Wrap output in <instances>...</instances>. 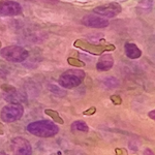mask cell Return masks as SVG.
<instances>
[{
	"label": "cell",
	"mask_w": 155,
	"mask_h": 155,
	"mask_svg": "<svg viewBox=\"0 0 155 155\" xmlns=\"http://www.w3.org/2000/svg\"><path fill=\"white\" fill-rule=\"evenodd\" d=\"M27 131L38 137H52L59 132V127L50 120H38L29 123Z\"/></svg>",
	"instance_id": "1"
},
{
	"label": "cell",
	"mask_w": 155,
	"mask_h": 155,
	"mask_svg": "<svg viewBox=\"0 0 155 155\" xmlns=\"http://www.w3.org/2000/svg\"><path fill=\"white\" fill-rule=\"evenodd\" d=\"M86 74L81 69H68L59 78V85L65 89L76 88L83 83Z\"/></svg>",
	"instance_id": "2"
},
{
	"label": "cell",
	"mask_w": 155,
	"mask_h": 155,
	"mask_svg": "<svg viewBox=\"0 0 155 155\" xmlns=\"http://www.w3.org/2000/svg\"><path fill=\"white\" fill-rule=\"evenodd\" d=\"M1 56L7 61L19 63L23 62L28 57V51L23 47L20 46H9L1 50Z\"/></svg>",
	"instance_id": "3"
},
{
	"label": "cell",
	"mask_w": 155,
	"mask_h": 155,
	"mask_svg": "<svg viewBox=\"0 0 155 155\" xmlns=\"http://www.w3.org/2000/svg\"><path fill=\"white\" fill-rule=\"evenodd\" d=\"M24 114V107L21 104H9L1 110L0 117L4 122H15L21 119Z\"/></svg>",
	"instance_id": "4"
},
{
	"label": "cell",
	"mask_w": 155,
	"mask_h": 155,
	"mask_svg": "<svg viewBox=\"0 0 155 155\" xmlns=\"http://www.w3.org/2000/svg\"><path fill=\"white\" fill-rule=\"evenodd\" d=\"M11 148L14 155H32V147L23 137H17L12 140Z\"/></svg>",
	"instance_id": "5"
},
{
	"label": "cell",
	"mask_w": 155,
	"mask_h": 155,
	"mask_svg": "<svg viewBox=\"0 0 155 155\" xmlns=\"http://www.w3.org/2000/svg\"><path fill=\"white\" fill-rule=\"evenodd\" d=\"M122 7L119 3L116 2H111V3H107L104 5L97 6L94 8V12L101 17H106V18H115L116 16L121 12Z\"/></svg>",
	"instance_id": "6"
},
{
	"label": "cell",
	"mask_w": 155,
	"mask_h": 155,
	"mask_svg": "<svg viewBox=\"0 0 155 155\" xmlns=\"http://www.w3.org/2000/svg\"><path fill=\"white\" fill-rule=\"evenodd\" d=\"M22 12L21 5L16 1H6L0 2V15L5 17H12V16H18Z\"/></svg>",
	"instance_id": "7"
},
{
	"label": "cell",
	"mask_w": 155,
	"mask_h": 155,
	"mask_svg": "<svg viewBox=\"0 0 155 155\" xmlns=\"http://www.w3.org/2000/svg\"><path fill=\"white\" fill-rule=\"evenodd\" d=\"M82 23L90 28H106L109 25V21L101 16L87 15L82 19Z\"/></svg>",
	"instance_id": "8"
},
{
	"label": "cell",
	"mask_w": 155,
	"mask_h": 155,
	"mask_svg": "<svg viewBox=\"0 0 155 155\" xmlns=\"http://www.w3.org/2000/svg\"><path fill=\"white\" fill-rule=\"evenodd\" d=\"M114 59L111 55H104L101 56L96 63V68L99 71H107L113 67Z\"/></svg>",
	"instance_id": "9"
},
{
	"label": "cell",
	"mask_w": 155,
	"mask_h": 155,
	"mask_svg": "<svg viewBox=\"0 0 155 155\" xmlns=\"http://www.w3.org/2000/svg\"><path fill=\"white\" fill-rule=\"evenodd\" d=\"M124 49H125L126 56L130 59H137L142 56V51L137 48V45L132 44V42H127V44H125Z\"/></svg>",
	"instance_id": "10"
},
{
	"label": "cell",
	"mask_w": 155,
	"mask_h": 155,
	"mask_svg": "<svg viewBox=\"0 0 155 155\" xmlns=\"http://www.w3.org/2000/svg\"><path fill=\"white\" fill-rule=\"evenodd\" d=\"M4 98H5V101H8L9 104H21V102L26 101V96H25V94L23 93V92L18 91V90L12 92V93L5 94Z\"/></svg>",
	"instance_id": "11"
},
{
	"label": "cell",
	"mask_w": 155,
	"mask_h": 155,
	"mask_svg": "<svg viewBox=\"0 0 155 155\" xmlns=\"http://www.w3.org/2000/svg\"><path fill=\"white\" fill-rule=\"evenodd\" d=\"M71 130L72 131H80V132H88L89 127L87 125L86 122L82 121V120H77L71 124Z\"/></svg>",
	"instance_id": "12"
},
{
	"label": "cell",
	"mask_w": 155,
	"mask_h": 155,
	"mask_svg": "<svg viewBox=\"0 0 155 155\" xmlns=\"http://www.w3.org/2000/svg\"><path fill=\"white\" fill-rule=\"evenodd\" d=\"M82 44H84V46H82V45H77L76 47H80V48L85 49L86 51L90 52V53H94V54H99V53H101V52L104 51V48H102V47L91 46V45L87 44V42H84V41H82Z\"/></svg>",
	"instance_id": "13"
},
{
	"label": "cell",
	"mask_w": 155,
	"mask_h": 155,
	"mask_svg": "<svg viewBox=\"0 0 155 155\" xmlns=\"http://www.w3.org/2000/svg\"><path fill=\"white\" fill-rule=\"evenodd\" d=\"M45 113H46L48 116H50L52 118V120H54L56 123H58V124H64V120L61 118V117L59 116V114L57 113L56 111H54V110H46L45 111Z\"/></svg>",
	"instance_id": "14"
},
{
	"label": "cell",
	"mask_w": 155,
	"mask_h": 155,
	"mask_svg": "<svg viewBox=\"0 0 155 155\" xmlns=\"http://www.w3.org/2000/svg\"><path fill=\"white\" fill-rule=\"evenodd\" d=\"M104 84L106 85L107 87H109V88H115V87L119 86V81L116 78L110 77L104 80Z\"/></svg>",
	"instance_id": "15"
},
{
	"label": "cell",
	"mask_w": 155,
	"mask_h": 155,
	"mask_svg": "<svg viewBox=\"0 0 155 155\" xmlns=\"http://www.w3.org/2000/svg\"><path fill=\"white\" fill-rule=\"evenodd\" d=\"M50 89H51V92H54V93H56L57 95H60V96L65 95V92H62L63 90H59L56 86H54V85H52V86L50 85Z\"/></svg>",
	"instance_id": "16"
},
{
	"label": "cell",
	"mask_w": 155,
	"mask_h": 155,
	"mask_svg": "<svg viewBox=\"0 0 155 155\" xmlns=\"http://www.w3.org/2000/svg\"><path fill=\"white\" fill-rule=\"evenodd\" d=\"M1 89L3 90L4 92H6V93H12V92H14V91H16V90H17L16 88H15V87L11 86V85H7V84L2 85Z\"/></svg>",
	"instance_id": "17"
},
{
	"label": "cell",
	"mask_w": 155,
	"mask_h": 155,
	"mask_svg": "<svg viewBox=\"0 0 155 155\" xmlns=\"http://www.w3.org/2000/svg\"><path fill=\"white\" fill-rule=\"evenodd\" d=\"M68 63L71 64V65H72V66H84L85 65L84 62L80 61V60H76L74 58L68 59Z\"/></svg>",
	"instance_id": "18"
},
{
	"label": "cell",
	"mask_w": 155,
	"mask_h": 155,
	"mask_svg": "<svg viewBox=\"0 0 155 155\" xmlns=\"http://www.w3.org/2000/svg\"><path fill=\"white\" fill-rule=\"evenodd\" d=\"M111 101H112V102H113L114 104H116V106L121 104V102H122L121 97H120L119 95H112L111 96Z\"/></svg>",
	"instance_id": "19"
},
{
	"label": "cell",
	"mask_w": 155,
	"mask_h": 155,
	"mask_svg": "<svg viewBox=\"0 0 155 155\" xmlns=\"http://www.w3.org/2000/svg\"><path fill=\"white\" fill-rule=\"evenodd\" d=\"M115 154L116 155H128L127 150L124 148H116L115 149Z\"/></svg>",
	"instance_id": "20"
},
{
	"label": "cell",
	"mask_w": 155,
	"mask_h": 155,
	"mask_svg": "<svg viewBox=\"0 0 155 155\" xmlns=\"http://www.w3.org/2000/svg\"><path fill=\"white\" fill-rule=\"evenodd\" d=\"M95 112H96V109L94 107H90L89 110H87V111H84V115L85 116H92L93 114H95Z\"/></svg>",
	"instance_id": "21"
},
{
	"label": "cell",
	"mask_w": 155,
	"mask_h": 155,
	"mask_svg": "<svg viewBox=\"0 0 155 155\" xmlns=\"http://www.w3.org/2000/svg\"><path fill=\"white\" fill-rule=\"evenodd\" d=\"M143 155H154V152L152 151L151 149L147 148V149H145V150H144V152H143Z\"/></svg>",
	"instance_id": "22"
},
{
	"label": "cell",
	"mask_w": 155,
	"mask_h": 155,
	"mask_svg": "<svg viewBox=\"0 0 155 155\" xmlns=\"http://www.w3.org/2000/svg\"><path fill=\"white\" fill-rule=\"evenodd\" d=\"M7 72L4 71V68L2 66H0V78H4L6 76Z\"/></svg>",
	"instance_id": "23"
},
{
	"label": "cell",
	"mask_w": 155,
	"mask_h": 155,
	"mask_svg": "<svg viewBox=\"0 0 155 155\" xmlns=\"http://www.w3.org/2000/svg\"><path fill=\"white\" fill-rule=\"evenodd\" d=\"M2 134H4V126L2 123H0V136H2Z\"/></svg>",
	"instance_id": "24"
},
{
	"label": "cell",
	"mask_w": 155,
	"mask_h": 155,
	"mask_svg": "<svg viewBox=\"0 0 155 155\" xmlns=\"http://www.w3.org/2000/svg\"><path fill=\"white\" fill-rule=\"evenodd\" d=\"M154 115H155V111H152V112H150V113H149V117H150V118H151V119H155V116H154Z\"/></svg>",
	"instance_id": "25"
},
{
	"label": "cell",
	"mask_w": 155,
	"mask_h": 155,
	"mask_svg": "<svg viewBox=\"0 0 155 155\" xmlns=\"http://www.w3.org/2000/svg\"><path fill=\"white\" fill-rule=\"evenodd\" d=\"M45 1L49 2V3H56V2H58L59 0H45Z\"/></svg>",
	"instance_id": "26"
},
{
	"label": "cell",
	"mask_w": 155,
	"mask_h": 155,
	"mask_svg": "<svg viewBox=\"0 0 155 155\" xmlns=\"http://www.w3.org/2000/svg\"><path fill=\"white\" fill-rule=\"evenodd\" d=\"M0 155H8V154H7V153H5V152H0Z\"/></svg>",
	"instance_id": "27"
}]
</instances>
